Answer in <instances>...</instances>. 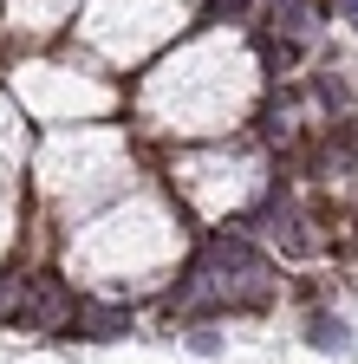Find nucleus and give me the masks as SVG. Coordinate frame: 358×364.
<instances>
[{"mask_svg":"<svg viewBox=\"0 0 358 364\" xmlns=\"http://www.w3.org/2000/svg\"><path fill=\"white\" fill-rule=\"evenodd\" d=\"M267 293H274V273H267V260L235 241V235H209L196 267L183 273V287L169 293V312H209V306H260Z\"/></svg>","mask_w":358,"mask_h":364,"instance_id":"1","label":"nucleus"},{"mask_svg":"<svg viewBox=\"0 0 358 364\" xmlns=\"http://www.w3.org/2000/svg\"><path fill=\"white\" fill-rule=\"evenodd\" d=\"M72 312H78V299H72L65 280H53V273L0 280V318H14V326H26V332H59V326H72Z\"/></svg>","mask_w":358,"mask_h":364,"instance_id":"2","label":"nucleus"},{"mask_svg":"<svg viewBox=\"0 0 358 364\" xmlns=\"http://www.w3.org/2000/svg\"><path fill=\"white\" fill-rule=\"evenodd\" d=\"M78 332L85 338H124L130 332V306H105V299H78Z\"/></svg>","mask_w":358,"mask_h":364,"instance_id":"3","label":"nucleus"},{"mask_svg":"<svg viewBox=\"0 0 358 364\" xmlns=\"http://www.w3.org/2000/svg\"><path fill=\"white\" fill-rule=\"evenodd\" d=\"M306 338L320 345V351H345V326H339V318H326V312H320V318L306 326Z\"/></svg>","mask_w":358,"mask_h":364,"instance_id":"4","label":"nucleus"},{"mask_svg":"<svg viewBox=\"0 0 358 364\" xmlns=\"http://www.w3.org/2000/svg\"><path fill=\"white\" fill-rule=\"evenodd\" d=\"M235 14H248V0H209L202 20H235Z\"/></svg>","mask_w":358,"mask_h":364,"instance_id":"5","label":"nucleus"},{"mask_svg":"<svg viewBox=\"0 0 358 364\" xmlns=\"http://www.w3.org/2000/svg\"><path fill=\"white\" fill-rule=\"evenodd\" d=\"M339 7H345V14H352V20H358V0H339Z\"/></svg>","mask_w":358,"mask_h":364,"instance_id":"6","label":"nucleus"}]
</instances>
